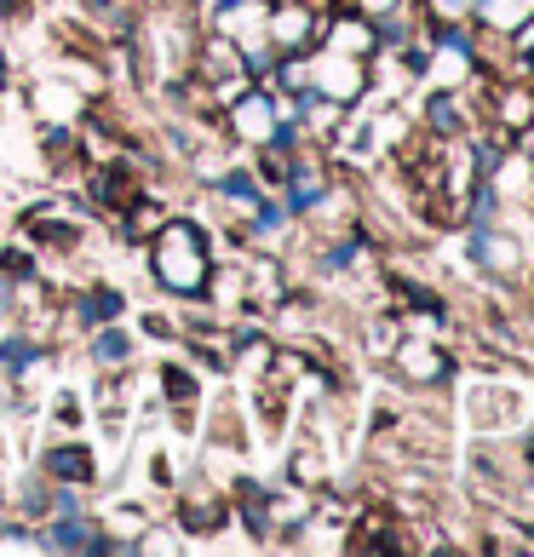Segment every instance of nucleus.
Wrapping results in <instances>:
<instances>
[{
  "mask_svg": "<svg viewBox=\"0 0 534 557\" xmlns=\"http://www.w3.org/2000/svg\"><path fill=\"white\" fill-rule=\"evenodd\" d=\"M156 276L167 287H178V294H196V287L208 282V242H201V231L167 224V231H161V253H156Z\"/></svg>",
  "mask_w": 534,
  "mask_h": 557,
  "instance_id": "nucleus-1",
  "label": "nucleus"
},
{
  "mask_svg": "<svg viewBox=\"0 0 534 557\" xmlns=\"http://www.w3.org/2000/svg\"><path fill=\"white\" fill-rule=\"evenodd\" d=\"M471 259H477V271H488V276H511V271H518V236L495 231V224H477V236H471Z\"/></svg>",
  "mask_w": 534,
  "mask_h": 557,
  "instance_id": "nucleus-2",
  "label": "nucleus"
},
{
  "mask_svg": "<svg viewBox=\"0 0 534 557\" xmlns=\"http://www.w3.org/2000/svg\"><path fill=\"white\" fill-rule=\"evenodd\" d=\"M316 35H322V17L311 7H282L271 17V40H276V47H311Z\"/></svg>",
  "mask_w": 534,
  "mask_h": 557,
  "instance_id": "nucleus-3",
  "label": "nucleus"
},
{
  "mask_svg": "<svg viewBox=\"0 0 534 557\" xmlns=\"http://www.w3.org/2000/svg\"><path fill=\"white\" fill-rule=\"evenodd\" d=\"M425 121H431V133L437 138H460L471 121H465V104L455 92H431V104H425Z\"/></svg>",
  "mask_w": 534,
  "mask_h": 557,
  "instance_id": "nucleus-4",
  "label": "nucleus"
},
{
  "mask_svg": "<svg viewBox=\"0 0 534 557\" xmlns=\"http://www.w3.org/2000/svg\"><path fill=\"white\" fill-rule=\"evenodd\" d=\"M402 368H408V380L431 385V380L448 374V357H443V350H431V345H420V339H408L402 345Z\"/></svg>",
  "mask_w": 534,
  "mask_h": 557,
  "instance_id": "nucleus-5",
  "label": "nucleus"
},
{
  "mask_svg": "<svg viewBox=\"0 0 534 557\" xmlns=\"http://www.w3.org/2000/svg\"><path fill=\"white\" fill-rule=\"evenodd\" d=\"M47 471H52V478L87 483V478H92V460H87V448H52V454H47Z\"/></svg>",
  "mask_w": 534,
  "mask_h": 557,
  "instance_id": "nucleus-6",
  "label": "nucleus"
},
{
  "mask_svg": "<svg viewBox=\"0 0 534 557\" xmlns=\"http://www.w3.org/2000/svg\"><path fill=\"white\" fill-rule=\"evenodd\" d=\"M47 541L52 546H70V552H104V541L92 534V523H52Z\"/></svg>",
  "mask_w": 534,
  "mask_h": 557,
  "instance_id": "nucleus-7",
  "label": "nucleus"
},
{
  "mask_svg": "<svg viewBox=\"0 0 534 557\" xmlns=\"http://www.w3.org/2000/svg\"><path fill=\"white\" fill-rule=\"evenodd\" d=\"M264 115H271V104H264V98H248V104L236 110V127H241V133H253V138H271L276 127H271Z\"/></svg>",
  "mask_w": 534,
  "mask_h": 557,
  "instance_id": "nucleus-8",
  "label": "nucleus"
},
{
  "mask_svg": "<svg viewBox=\"0 0 534 557\" xmlns=\"http://www.w3.org/2000/svg\"><path fill=\"white\" fill-rule=\"evenodd\" d=\"M92 357L98 362H127V339H121V334H98L92 339Z\"/></svg>",
  "mask_w": 534,
  "mask_h": 557,
  "instance_id": "nucleus-9",
  "label": "nucleus"
},
{
  "mask_svg": "<svg viewBox=\"0 0 534 557\" xmlns=\"http://www.w3.org/2000/svg\"><path fill=\"white\" fill-rule=\"evenodd\" d=\"M425 7L437 12V17H465L471 7H477V0H425Z\"/></svg>",
  "mask_w": 534,
  "mask_h": 557,
  "instance_id": "nucleus-10",
  "label": "nucleus"
},
{
  "mask_svg": "<svg viewBox=\"0 0 534 557\" xmlns=\"http://www.w3.org/2000/svg\"><path fill=\"white\" fill-rule=\"evenodd\" d=\"M121 311V294H92V305H87V317L98 322V317H115Z\"/></svg>",
  "mask_w": 534,
  "mask_h": 557,
  "instance_id": "nucleus-11",
  "label": "nucleus"
}]
</instances>
